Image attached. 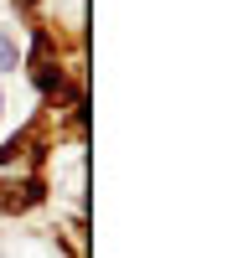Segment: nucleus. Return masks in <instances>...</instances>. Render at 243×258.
<instances>
[{
	"instance_id": "f257e3e1",
	"label": "nucleus",
	"mask_w": 243,
	"mask_h": 258,
	"mask_svg": "<svg viewBox=\"0 0 243 258\" xmlns=\"http://www.w3.org/2000/svg\"><path fill=\"white\" fill-rule=\"evenodd\" d=\"M11 68H16V47L0 36V73H11Z\"/></svg>"
},
{
	"instance_id": "f03ea898",
	"label": "nucleus",
	"mask_w": 243,
	"mask_h": 258,
	"mask_svg": "<svg viewBox=\"0 0 243 258\" xmlns=\"http://www.w3.org/2000/svg\"><path fill=\"white\" fill-rule=\"evenodd\" d=\"M0 109H6V98H0Z\"/></svg>"
}]
</instances>
